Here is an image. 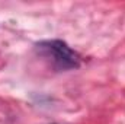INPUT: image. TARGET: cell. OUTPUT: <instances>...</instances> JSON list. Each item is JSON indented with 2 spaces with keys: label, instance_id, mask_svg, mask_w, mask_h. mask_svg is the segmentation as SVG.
Listing matches in <instances>:
<instances>
[{
  "label": "cell",
  "instance_id": "1",
  "mask_svg": "<svg viewBox=\"0 0 125 124\" xmlns=\"http://www.w3.org/2000/svg\"><path fill=\"white\" fill-rule=\"evenodd\" d=\"M35 51L47 62L51 63V66L58 72L74 70L79 69L82 64L80 56L61 39H48L36 42Z\"/></svg>",
  "mask_w": 125,
  "mask_h": 124
}]
</instances>
